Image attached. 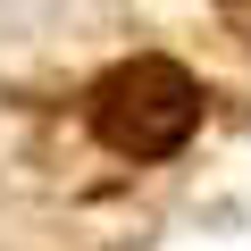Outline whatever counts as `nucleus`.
Masks as SVG:
<instances>
[{"label":"nucleus","mask_w":251,"mask_h":251,"mask_svg":"<svg viewBox=\"0 0 251 251\" xmlns=\"http://www.w3.org/2000/svg\"><path fill=\"white\" fill-rule=\"evenodd\" d=\"M100 117V134L126 151V159H168L193 126H201V84L168 59H134V67H117L92 100Z\"/></svg>","instance_id":"1"}]
</instances>
